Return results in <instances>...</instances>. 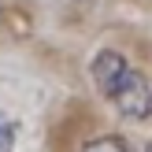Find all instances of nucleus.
Segmentation results:
<instances>
[{
    "instance_id": "1",
    "label": "nucleus",
    "mask_w": 152,
    "mask_h": 152,
    "mask_svg": "<svg viewBox=\"0 0 152 152\" xmlns=\"http://www.w3.org/2000/svg\"><path fill=\"white\" fill-rule=\"evenodd\" d=\"M89 78H93L96 93L123 119H130V123L152 119V86L119 48H100L96 52L93 63H89Z\"/></svg>"
},
{
    "instance_id": "2",
    "label": "nucleus",
    "mask_w": 152,
    "mask_h": 152,
    "mask_svg": "<svg viewBox=\"0 0 152 152\" xmlns=\"http://www.w3.org/2000/svg\"><path fill=\"white\" fill-rule=\"evenodd\" d=\"M78 152H130V148H126L119 137H93V141H86Z\"/></svg>"
},
{
    "instance_id": "3",
    "label": "nucleus",
    "mask_w": 152,
    "mask_h": 152,
    "mask_svg": "<svg viewBox=\"0 0 152 152\" xmlns=\"http://www.w3.org/2000/svg\"><path fill=\"white\" fill-rule=\"evenodd\" d=\"M0 152H15V123L7 111H0Z\"/></svg>"
},
{
    "instance_id": "4",
    "label": "nucleus",
    "mask_w": 152,
    "mask_h": 152,
    "mask_svg": "<svg viewBox=\"0 0 152 152\" xmlns=\"http://www.w3.org/2000/svg\"><path fill=\"white\" fill-rule=\"evenodd\" d=\"M145 152H152V141H148V148H145Z\"/></svg>"
}]
</instances>
